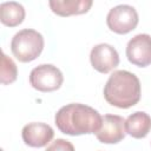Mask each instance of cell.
I'll return each mask as SVG.
<instances>
[{
	"label": "cell",
	"instance_id": "obj_3",
	"mask_svg": "<svg viewBox=\"0 0 151 151\" xmlns=\"http://www.w3.org/2000/svg\"><path fill=\"white\" fill-rule=\"evenodd\" d=\"M44 44L41 33L32 28H25L15 33L12 38L11 51L20 63H29L41 54Z\"/></svg>",
	"mask_w": 151,
	"mask_h": 151
},
{
	"label": "cell",
	"instance_id": "obj_2",
	"mask_svg": "<svg viewBox=\"0 0 151 151\" xmlns=\"http://www.w3.org/2000/svg\"><path fill=\"white\" fill-rule=\"evenodd\" d=\"M140 96L142 90L138 77L125 70L114 71L104 86L105 100L119 109L134 106L140 100Z\"/></svg>",
	"mask_w": 151,
	"mask_h": 151
},
{
	"label": "cell",
	"instance_id": "obj_7",
	"mask_svg": "<svg viewBox=\"0 0 151 151\" xmlns=\"http://www.w3.org/2000/svg\"><path fill=\"white\" fill-rule=\"evenodd\" d=\"M126 57L131 64L138 67L151 65V35L140 33L130 39L126 46Z\"/></svg>",
	"mask_w": 151,
	"mask_h": 151
},
{
	"label": "cell",
	"instance_id": "obj_9",
	"mask_svg": "<svg viewBox=\"0 0 151 151\" xmlns=\"http://www.w3.org/2000/svg\"><path fill=\"white\" fill-rule=\"evenodd\" d=\"M21 137L24 143L31 147H44L53 139L54 131L48 124L34 122L22 127Z\"/></svg>",
	"mask_w": 151,
	"mask_h": 151
},
{
	"label": "cell",
	"instance_id": "obj_10",
	"mask_svg": "<svg viewBox=\"0 0 151 151\" xmlns=\"http://www.w3.org/2000/svg\"><path fill=\"white\" fill-rule=\"evenodd\" d=\"M51 11L59 17L80 15L87 13L93 0H48Z\"/></svg>",
	"mask_w": 151,
	"mask_h": 151
},
{
	"label": "cell",
	"instance_id": "obj_6",
	"mask_svg": "<svg viewBox=\"0 0 151 151\" xmlns=\"http://www.w3.org/2000/svg\"><path fill=\"white\" fill-rule=\"evenodd\" d=\"M94 134L103 144H117L126 136L125 119L118 114H105L100 129Z\"/></svg>",
	"mask_w": 151,
	"mask_h": 151
},
{
	"label": "cell",
	"instance_id": "obj_1",
	"mask_svg": "<svg viewBox=\"0 0 151 151\" xmlns=\"http://www.w3.org/2000/svg\"><path fill=\"white\" fill-rule=\"evenodd\" d=\"M101 120L103 117L97 110L79 103L60 107L54 117L58 130L68 136L96 133L101 126Z\"/></svg>",
	"mask_w": 151,
	"mask_h": 151
},
{
	"label": "cell",
	"instance_id": "obj_13",
	"mask_svg": "<svg viewBox=\"0 0 151 151\" xmlns=\"http://www.w3.org/2000/svg\"><path fill=\"white\" fill-rule=\"evenodd\" d=\"M18 77V68L15 63L7 57L4 52L1 53V66H0V81L4 85L12 84L17 80Z\"/></svg>",
	"mask_w": 151,
	"mask_h": 151
},
{
	"label": "cell",
	"instance_id": "obj_11",
	"mask_svg": "<svg viewBox=\"0 0 151 151\" xmlns=\"http://www.w3.org/2000/svg\"><path fill=\"white\" fill-rule=\"evenodd\" d=\"M126 133L136 139L145 138L151 131V117L143 111L130 114L125 120Z\"/></svg>",
	"mask_w": 151,
	"mask_h": 151
},
{
	"label": "cell",
	"instance_id": "obj_12",
	"mask_svg": "<svg viewBox=\"0 0 151 151\" xmlns=\"http://www.w3.org/2000/svg\"><path fill=\"white\" fill-rule=\"evenodd\" d=\"M26 17L25 8L17 1H7L0 5V20L7 27L19 26Z\"/></svg>",
	"mask_w": 151,
	"mask_h": 151
},
{
	"label": "cell",
	"instance_id": "obj_8",
	"mask_svg": "<svg viewBox=\"0 0 151 151\" xmlns=\"http://www.w3.org/2000/svg\"><path fill=\"white\" fill-rule=\"evenodd\" d=\"M90 61L96 71L106 74L119 65V54L113 46L98 44L91 50Z\"/></svg>",
	"mask_w": 151,
	"mask_h": 151
},
{
	"label": "cell",
	"instance_id": "obj_4",
	"mask_svg": "<svg viewBox=\"0 0 151 151\" xmlns=\"http://www.w3.org/2000/svg\"><path fill=\"white\" fill-rule=\"evenodd\" d=\"M64 76L61 71L51 64H41L29 73V84L40 92H53L61 87Z\"/></svg>",
	"mask_w": 151,
	"mask_h": 151
},
{
	"label": "cell",
	"instance_id": "obj_14",
	"mask_svg": "<svg viewBox=\"0 0 151 151\" xmlns=\"http://www.w3.org/2000/svg\"><path fill=\"white\" fill-rule=\"evenodd\" d=\"M46 147L47 150H74V146L65 139H57L55 142H53L51 145H47Z\"/></svg>",
	"mask_w": 151,
	"mask_h": 151
},
{
	"label": "cell",
	"instance_id": "obj_5",
	"mask_svg": "<svg viewBox=\"0 0 151 151\" xmlns=\"http://www.w3.org/2000/svg\"><path fill=\"white\" fill-rule=\"evenodd\" d=\"M139 21L138 13L130 5H118L110 9L106 17L107 27L117 34H127L133 31Z\"/></svg>",
	"mask_w": 151,
	"mask_h": 151
}]
</instances>
